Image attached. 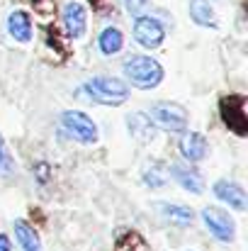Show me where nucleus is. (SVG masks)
I'll list each match as a JSON object with an SVG mask.
<instances>
[{
	"instance_id": "nucleus-22",
	"label": "nucleus",
	"mask_w": 248,
	"mask_h": 251,
	"mask_svg": "<svg viewBox=\"0 0 248 251\" xmlns=\"http://www.w3.org/2000/svg\"><path fill=\"white\" fill-rule=\"evenodd\" d=\"M0 251H10V239L5 234H0Z\"/></svg>"
},
{
	"instance_id": "nucleus-19",
	"label": "nucleus",
	"mask_w": 248,
	"mask_h": 251,
	"mask_svg": "<svg viewBox=\"0 0 248 251\" xmlns=\"http://www.w3.org/2000/svg\"><path fill=\"white\" fill-rule=\"evenodd\" d=\"M12 159H10V151H7V147H5V142H2V137H0V176L2 178H7V176H12Z\"/></svg>"
},
{
	"instance_id": "nucleus-8",
	"label": "nucleus",
	"mask_w": 248,
	"mask_h": 251,
	"mask_svg": "<svg viewBox=\"0 0 248 251\" xmlns=\"http://www.w3.org/2000/svg\"><path fill=\"white\" fill-rule=\"evenodd\" d=\"M214 193H217V198H219V200L229 202V205H231V207H236V210H246L248 207L246 193H244V188H241V185H236V183L219 180V183L214 185Z\"/></svg>"
},
{
	"instance_id": "nucleus-15",
	"label": "nucleus",
	"mask_w": 248,
	"mask_h": 251,
	"mask_svg": "<svg viewBox=\"0 0 248 251\" xmlns=\"http://www.w3.org/2000/svg\"><path fill=\"white\" fill-rule=\"evenodd\" d=\"M122 44H124V39H122V32H119L117 27H107V29L100 34V49H102V54H107V56L117 54V51L122 49Z\"/></svg>"
},
{
	"instance_id": "nucleus-3",
	"label": "nucleus",
	"mask_w": 248,
	"mask_h": 251,
	"mask_svg": "<svg viewBox=\"0 0 248 251\" xmlns=\"http://www.w3.org/2000/svg\"><path fill=\"white\" fill-rule=\"evenodd\" d=\"M151 125H158L165 132H182L187 127V112L178 102H158L151 107Z\"/></svg>"
},
{
	"instance_id": "nucleus-2",
	"label": "nucleus",
	"mask_w": 248,
	"mask_h": 251,
	"mask_svg": "<svg viewBox=\"0 0 248 251\" xmlns=\"http://www.w3.org/2000/svg\"><path fill=\"white\" fill-rule=\"evenodd\" d=\"M83 90L102 105H122L129 98V88L117 78H92L83 85Z\"/></svg>"
},
{
	"instance_id": "nucleus-13",
	"label": "nucleus",
	"mask_w": 248,
	"mask_h": 251,
	"mask_svg": "<svg viewBox=\"0 0 248 251\" xmlns=\"http://www.w3.org/2000/svg\"><path fill=\"white\" fill-rule=\"evenodd\" d=\"M129 122V132L139 139V142H149V139H154V125H151V120L144 115V112H134V115H129L127 117Z\"/></svg>"
},
{
	"instance_id": "nucleus-16",
	"label": "nucleus",
	"mask_w": 248,
	"mask_h": 251,
	"mask_svg": "<svg viewBox=\"0 0 248 251\" xmlns=\"http://www.w3.org/2000/svg\"><path fill=\"white\" fill-rule=\"evenodd\" d=\"M117 251H151L139 232H124L117 239Z\"/></svg>"
},
{
	"instance_id": "nucleus-5",
	"label": "nucleus",
	"mask_w": 248,
	"mask_h": 251,
	"mask_svg": "<svg viewBox=\"0 0 248 251\" xmlns=\"http://www.w3.org/2000/svg\"><path fill=\"white\" fill-rule=\"evenodd\" d=\"M61 122H64V127H66L78 142H83V144H95V142H97V127H95V122H92L85 112L68 110V112H64Z\"/></svg>"
},
{
	"instance_id": "nucleus-21",
	"label": "nucleus",
	"mask_w": 248,
	"mask_h": 251,
	"mask_svg": "<svg viewBox=\"0 0 248 251\" xmlns=\"http://www.w3.org/2000/svg\"><path fill=\"white\" fill-rule=\"evenodd\" d=\"M127 2V10L132 12V15H139L144 7H146V0H124Z\"/></svg>"
},
{
	"instance_id": "nucleus-14",
	"label": "nucleus",
	"mask_w": 248,
	"mask_h": 251,
	"mask_svg": "<svg viewBox=\"0 0 248 251\" xmlns=\"http://www.w3.org/2000/svg\"><path fill=\"white\" fill-rule=\"evenodd\" d=\"M15 237H17L20 247H22L24 251H42V244H39L37 232H34L27 222H22V220L15 222Z\"/></svg>"
},
{
	"instance_id": "nucleus-12",
	"label": "nucleus",
	"mask_w": 248,
	"mask_h": 251,
	"mask_svg": "<svg viewBox=\"0 0 248 251\" xmlns=\"http://www.w3.org/2000/svg\"><path fill=\"white\" fill-rule=\"evenodd\" d=\"M170 173H173V178H175L185 190H190V193H202V178H200L197 171H190V168L182 166V164H175V166H170Z\"/></svg>"
},
{
	"instance_id": "nucleus-17",
	"label": "nucleus",
	"mask_w": 248,
	"mask_h": 251,
	"mask_svg": "<svg viewBox=\"0 0 248 251\" xmlns=\"http://www.w3.org/2000/svg\"><path fill=\"white\" fill-rule=\"evenodd\" d=\"M190 15L197 25H214V12L207 0H192L190 2Z\"/></svg>"
},
{
	"instance_id": "nucleus-9",
	"label": "nucleus",
	"mask_w": 248,
	"mask_h": 251,
	"mask_svg": "<svg viewBox=\"0 0 248 251\" xmlns=\"http://www.w3.org/2000/svg\"><path fill=\"white\" fill-rule=\"evenodd\" d=\"M64 22H66V29L73 39L83 37V32H85V7L81 2H68L66 10H64Z\"/></svg>"
},
{
	"instance_id": "nucleus-6",
	"label": "nucleus",
	"mask_w": 248,
	"mask_h": 251,
	"mask_svg": "<svg viewBox=\"0 0 248 251\" xmlns=\"http://www.w3.org/2000/svg\"><path fill=\"white\" fill-rule=\"evenodd\" d=\"M202 220H204L207 229H209L217 239H222V242H231V239H234L236 227H234V220H231L224 210H219V207H204V210H202Z\"/></svg>"
},
{
	"instance_id": "nucleus-20",
	"label": "nucleus",
	"mask_w": 248,
	"mask_h": 251,
	"mask_svg": "<svg viewBox=\"0 0 248 251\" xmlns=\"http://www.w3.org/2000/svg\"><path fill=\"white\" fill-rule=\"evenodd\" d=\"M146 185H151V188L163 185V176L158 173V166H154L151 171H146Z\"/></svg>"
},
{
	"instance_id": "nucleus-1",
	"label": "nucleus",
	"mask_w": 248,
	"mask_h": 251,
	"mask_svg": "<svg viewBox=\"0 0 248 251\" xmlns=\"http://www.w3.org/2000/svg\"><path fill=\"white\" fill-rule=\"evenodd\" d=\"M124 74H127V78L136 88H144V90L156 88V85L163 81L161 64L154 61L151 56H139V54H134V56H129L124 61Z\"/></svg>"
},
{
	"instance_id": "nucleus-4",
	"label": "nucleus",
	"mask_w": 248,
	"mask_h": 251,
	"mask_svg": "<svg viewBox=\"0 0 248 251\" xmlns=\"http://www.w3.org/2000/svg\"><path fill=\"white\" fill-rule=\"evenodd\" d=\"M222 117L226 122L229 129H234L236 134H246L248 132V115H246V100L241 95H229L222 100Z\"/></svg>"
},
{
	"instance_id": "nucleus-11",
	"label": "nucleus",
	"mask_w": 248,
	"mask_h": 251,
	"mask_svg": "<svg viewBox=\"0 0 248 251\" xmlns=\"http://www.w3.org/2000/svg\"><path fill=\"white\" fill-rule=\"evenodd\" d=\"M7 29H10V34H12L17 42H29V39H32V22H29V15L22 12V10H15V12L7 17Z\"/></svg>"
},
{
	"instance_id": "nucleus-7",
	"label": "nucleus",
	"mask_w": 248,
	"mask_h": 251,
	"mask_svg": "<svg viewBox=\"0 0 248 251\" xmlns=\"http://www.w3.org/2000/svg\"><path fill=\"white\" fill-rule=\"evenodd\" d=\"M134 37H136V42L141 47L156 49V47H161V42H163V37H165L163 25L156 17H139L136 25H134Z\"/></svg>"
},
{
	"instance_id": "nucleus-18",
	"label": "nucleus",
	"mask_w": 248,
	"mask_h": 251,
	"mask_svg": "<svg viewBox=\"0 0 248 251\" xmlns=\"http://www.w3.org/2000/svg\"><path fill=\"white\" fill-rule=\"evenodd\" d=\"M158 210L170 222H178V225H190L192 217H195L190 207H180V205H158Z\"/></svg>"
},
{
	"instance_id": "nucleus-10",
	"label": "nucleus",
	"mask_w": 248,
	"mask_h": 251,
	"mask_svg": "<svg viewBox=\"0 0 248 251\" xmlns=\"http://www.w3.org/2000/svg\"><path fill=\"white\" fill-rule=\"evenodd\" d=\"M180 151L187 161H202L207 154V139L200 132H190L182 142H180Z\"/></svg>"
}]
</instances>
